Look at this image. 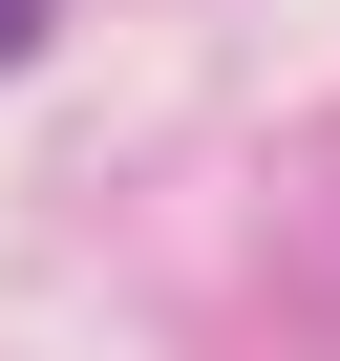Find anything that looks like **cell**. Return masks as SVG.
<instances>
[{"instance_id": "1", "label": "cell", "mask_w": 340, "mask_h": 361, "mask_svg": "<svg viewBox=\"0 0 340 361\" xmlns=\"http://www.w3.org/2000/svg\"><path fill=\"white\" fill-rule=\"evenodd\" d=\"M43 22H64V0H0V64H22V43H43Z\"/></svg>"}]
</instances>
